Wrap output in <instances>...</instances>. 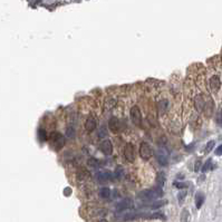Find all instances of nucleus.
I'll return each mask as SVG.
<instances>
[{
	"label": "nucleus",
	"instance_id": "393cba45",
	"mask_svg": "<svg viewBox=\"0 0 222 222\" xmlns=\"http://www.w3.org/2000/svg\"><path fill=\"white\" fill-rule=\"evenodd\" d=\"M200 169H202V167H201V161L200 160H198L197 163L194 164V171L197 172V171H199Z\"/></svg>",
	"mask_w": 222,
	"mask_h": 222
},
{
	"label": "nucleus",
	"instance_id": "f03ea898",
	"mask_svg": "<svg viewBox=\"0 0 222 222\" xmlns=\"http://www.w3.org/2000/svg\"><path fill=\"white\" fill-rule=\"evenodd\" d=\"M50 140H51V145H53L55 150H60L61 147L65 145V137L61 134L57 133V132L51 133Z\"/></svg>",
	"mask_w": 222,
	"mask_h": 222
},
{
	"label": "nucleus",
	"instance_id": "1a4fd4ad",
	"mask_svg": "<svg viewBox=\"0 0 222 222\" xmlns=\"http://www.w3.org/2000/svg\"><path fill=\"white\" fill-rule=\"evenodd\" d=\"M97 179L100 183H105V182H109L112 180V173L109 171H106V172H100L97 174Z\"/></svg>",
	"mask_w": 222,
	"mask_h": 222
},
{
	"label": "nucleus",
	"instance_id": "7c9ffc66",
	"mask_svg": "<svg viewBox=\"0 0 222 222\" xmlns=\"http://www.w3.org/2000/svg\"><path fill=\"white\" fill-rule=\"evenodd\" d=\"M98 222H109V221H107V220H100V221H98Z\"/></svg>",
	"mask_w": 222,
	"mask_h": 222
},
{
	"label": "nucleus",
	"instance_id": "9d476101",
	"mask_svg": "<svg viewBox=\"0 0 222 222\" xmlns=\"http://www.w3.org/2000/svg\"><path fill=\"white\" fill-rule=\"evenodd\" d=\"M220 86H221V82H220L219 77H218V76H213V77L210 79V87H211V89L213 92H218Z\"/></svg>",
	"mask_w": 222,
	"mask_h": 222
},
{
	"label": "nucleus",
	"instance_id": "ddd939ff",
	"mask_svg": "<svg viewBox=\"0 0 222 222\" xmlns=\"http://www.w3.org/2000/svg\"><path fill=\"white\" fill-rule=\"evenodd\" d=\"M203 202H204V195H203L202 192H198L195 194V204H197V208L200 209L202 206Z\"/></svg>",
	"mask_w": 222,
	"mask_h": 222
},
{
	"label": "nucleus",
	"instance_id": "f257e3e1",
	"mask_svg": "<svg viewBox=\"0 0 222 222\" xmlns=\"http://www.w3.org/2000/svg\"><path fill=\"white\" fill-rule=\"evenodd\" d=\"M163 195V190L160 186H156V188H153L151 190H144L139 193V198L142 200H146V201H153L155 199H158Z\"/></svg>",
	"mask_w": 222,
	"mask_h": 222
},
{
	"label": "nucleus",
	"instance_id": "0eeeda50",
	"mask_svg": "<svg viewBox=\"0 0 222 222\" xmlns=\"http://www.w3.org/2000/svg\"><path fill=\"white\" fill-rule=\"evenodd\" d=\"M133 206V201L131 200V199H124V200H122L121 202H118L116 204V210L118 212H123L124 210H127V209H131Z\"/></svg>",
	"mask_w": 222,
	"mask_h": 222
},
{
	"label": "nucleus",
	"instance_id": "6ab92c4d",
	"mask_svg": "<svg viewBox=\"0 0 222 222\" xmlns=\"http://www.w3.org/2000/svg\"><path fill=\"white\" fill-rule=\"evenodd\" d=\"M211 164H212V160H211V158H208L206 163L203 164V166H202V169H201V171H202V172L204 173V172H206L208 170L212 169V167H211Z\"/></svg>",
	"mask_w": 222,
	"mask_h": 222
},
{
	"label": "nucleus",
	"instance_id": "bb28decb",
	"mask_svg": "<svg viewBox=\"0 0 222 222\" xmlns=\"http://www.w3.org/2000/svg\"><path fill=\"white\" fill-rule=\"evenodd\" d=\"M67 135L69 136V137H70V136H72V137H74V136H75V132H74V130H73V128H72V130H69V128H68V130H67Z\"/></svg>",
	"mask_w": 222,
	"mask_h": 222
},
{
	"label": "nucleus",
	"instance_id": "f8f14e48",
	"mask_svg": "<svg viewBox=\"0 0 222 222\" xmlns=\"http://www.w3.org/2000/svg\"><path fill=\"white\" fill-rule=\"evenodd\" d=\"M85 127L88 132H93V131L96 128V121H95L94 117H88L86 121V124H85Z\"/></svg>",
	"mask_w": 222,
	"mask_h": 222
},
{
	"label": "nucleus",
	"instance_id": "412c9836",
	"mask_svg": "<svg viewBox=\"0 0 222 222\" xmlns=\"http://www.w3.org/2000/svg\"><path fill=\"white\" fill-rule=\"evenodd\" d=\"M185 198H186V191H182V192H180V193H179V194H178L179 203H180V204H182Z\"/></svg>",
	"mask_w": 222,
	"mask_h": 222
},
{
	"label": "nucleus",
	"instance_id": "b1692460",
	"mask_svg": "<svg viewBox=\"0 0 222 222\" xmlns=\"http://www.w3.org/2000/svg\"><path fill=\"white\" fill-rule=\"evenodd\" d=\"M106 134H107V132H106V127L105 126H103V127L100 128V133L98 134V136H100V137H104V136H106Z\"/></svg>",
	"mask_w": 222,
	"mask_h": 222
},
{
	"label": "nucleus",
	"instance_id": "6e6552de",
	"mask_svg": "<svg viewBox=\"0 0 222 222\" xmlns=\"http://www.w3.org/2000/svg\"><path fill=\"white\" fill-rule=\"evenodd\" d=\"M100 149L105 155H111L112 153H113V145H112V142L109 140H104L100 143Z\"/></svg>",
	"mask_w": 222,
	"mask_h": 222
},
{
	"label": "nucleus",
	"instance_id": "cd10ccee",
	"mask_svg": "<svg viewBox=\"0 0 222 222\" xmlns=\"http://www.w3.org/2000/svg\"><path fill=\"white\" fill-rule=\"evenodd\" d=\"M217 119H218V122H219V123H221V122H222V109H220L219 114H218Z\"/></svg>",
	"mask_w": 222,
	"mask_h": 222
},
{
	"label": "nucleus",
	"instance_id": "aec40b11",
	"mask_svg": "<svg viewBox=\"0 0 222 222\" xmlns=\"http://www.w3.org/2000/svg\"><path fill=\"white\" fill-rule=\"evenodd\" d=\"M214 144H215V142H214V141L208 142V144L206 145V154L211 152L212 149H213V146H214Z\"/></svg>",
	"mask_w": 222,
	"mask_h": 222
},
{
	"label": "nucleus",
	"instance_id": "7ed1b4c3",
	"mask_svg": "<svg viewBox=\"0 0 222 222\" xmlns=\"http://www.w3.org/2000/svg\"><path fill=\"white\" fill-rule=\"evenodd\" d=\"M140 155L143 160H150L151 156L153 155V150L146 142H142L140 145Z\"/></svg>",
	"mask_w": 222,
	"mask_h": 222
},
{
	"label": "nucleus",
	"instance_id": "c85d7f7f",
	"mask_svg": "<svg viewBox=\"0 0 222 222\" xmlns=\"http://www.w3.org/2000/svg\"><path fill=\"white\" fill-rule=\"evenodd\" d=\"M174 185H176V188H179V189H182V188H184L185 186V184H183V183H174Z\"/></svg>",
	"mask_w": 222,
	"mask_h": 222
},
{
	"label": "nucleus",
	"instance_id": "20e7f679",
	"mask_svg": "<svg viewBox=\"0 0 222 222\" xmlns=\"http://www.w3.org/2000/svg\"><path fill=\"white\" fill-rule=\"evenodd\" d=\"M155 158L158 160V162L160 163V165L165 166L169 163V156H167V152L163 149H158L155 152Z\"/></svg>",
	"mask_w": 222,
	"mask_h": 222
},
{
	"label": "nucleus",
	"instance_id": "423d86ee",
	"mask_svg": "<svg viewBox=\"0 0 222 222\" xmlns=\"http://www.w3.org/2000/svg\"><path fill=\"white\" fill-rule=\"evenodd\" d=\"M124 155H125V158H126V160H127L128 162H134V160H135V151H134L133 144L127 143V144L125 145Z\"/></svg>",
	"mask_w": 222,
	"mask_h": 222
},
{
	"label": "nucleus",
	"instance_id": "2eb2a0df",
	"mask_svg": "<svg viewBox=\"0 0 222 222\" xmlns=\"http://www.w3.org/2000/svg\"><path fill=\"white\" fill-rule=\"evenodd\" d=\"M167 100H160L158 102V111H160V114H163L165 113V111L167 109Z\"/></svg>",
	"mask_w": 222,
	"mask_h": 222
},
{
	"label": "nucleus",
	"instance_id": "9b49d317",
	"mask_svg": "<svg viewBox=\"0 0 222 222\" xmlns=\"http://www.w3.org/2000/svg\"><path fill=\"white\" fill-rule=\"evenodd\" d=\"M109 130H111L112 132H118L119 121L117 118H115V117H112L109 122Z\"/></svg>",
	"mask_w": 222,
	"mask_h": 222
},
{
	"label": "nucleus",
	"instance_id": "c756f323",
	"mask_svg": "<svg viewBox=\"0 0 222 222\" xmlns=\"http://www.w3.org/2000/svg\"><path fill=\"white\" fill-rule=\"evenodd\" d=\"M64 193H65V195H66V197H68V194H69V193H72V190H70L69 188H67V189H65Z\"/></svg>",
	"mask_w": 222,
	"mask_h": 222
},
{
	"label": "nucleus",
	"instance_id": "39448f33",
	"mask_svg": "<svg viewBox=\"0 0 222 222\" xmlns=\"http://www.w3.org/2000/svg\"><path fill=\"white\" fill-rule=\"evenodd\" d=\"M131 118H132V122L134 123L135 125L140 126L142 123V114L141 111H140L139 106H133L131 109Z\"/></svg>",
	"mask_w": 222,
	"mask_h": 222
},
{
	"label": "nucleus",
	"instance_id": "a211bd4d",
	"mask_svg": "<svg viewBox=\"0 0 222 222\" xmlns=\"http://www.w3.org/2000/svg\"><path fill=\"white\" fill-rule=\"evenodd\" d=\"M189 220H190V213L186 209H184L183 211H182V213H181V222H189Z\"/></svg>",
	"mask_w": 222,
	"mask_h": 222
},
{
	"label": "nucleus",
	"instance_id": "4468645a",
	"mask_svg": "<svg viewBox=\"0 0 222 222\" xmlns=\"http://www.w3.org/2000/svg\"><path fill=\"white\" fill-rule=\"evenodd\" d=\"M100 197L103 198V199H109L111 197V190H109V188H106V186L102 188L100 190Z\"/></svg>",
	"mask_w": 222,
	"mask_h": 222
},
{
	"label": "nucleus",
	"instance_id": "5701e85b",
	"mask_svg": "<svg viewBox=\"0 0 222 222\" xmlns=\"http://www.w3.org/2000/svg\"><path fill=\"white\" fill-rule=\"evenodd\" d=\"M151 219H163L165 220V217H164V214L162 213H155V214H152V215H150Z\"/></svg>",
	"mask_w": 222,
	"mask_h": 222
},
{
	"label": "nucleus",
	"instance_id": "a878e982",
	"mask_svg": "<svg viewBox=\"0 0 222 222\" xmlns=\"http://www.w3.org/2000/svg\"><path fill=\"white\" fill-rule=\"evenodd\" d=\"M215 155H218V156H220V155H222V144L220 145V146H218L217 147V150H215Z\"/></svg>",
	"mask_w": 222,
	"mask_h": 222
},
{
	"label": "nucleus",
	"instance_id": "4be33fe9",
	"mask_svg": "<svg viewBox=\"0 0 222 222\" xmlns=\"http://www.w3.org/2000/svg\"><path fill=\"white\" fill-rule=\"evenodd\" d=\"M165 203H166V201H160V202H155V203H153L152 206H150V208L151 209H158V208H160V206H164Z\"/></svg>",
	"mask_w": 222,
	"mask_h": 222
},
{
	"label": "nucleus",
	"instance_id": "f3484780",
	"mask_svg": "<svg viewBox=\"0 0 222 222\" xmlns=\"http://www.w3.org/2000/svg\"><path fill=\"white\" fill-rule=\"evenodd\" d=\"M37 134H38V139L40 142H45L47 140V134H46V131L44 128H39Z\"/></svg>",
	"mask_w": 222,
	"mask_h": 222
},
{
	"label": "nucleus",
	"instance_id": "dca6fc26",
	"mask_svg": "<svg viewBox=\"0 0 222 222\" xmlns=\"http://www.w3.org/2000/svg\"><path fill=\"white\" fill-rule=\"evenodd\" d=\"M114 175H115V178H116L117 180H121V179L124 176V169H123L122 166H117L116 169H115Z\"/></svg>",
	"mask_w": 222,
	"mask_h": 222
}]
</instances>
